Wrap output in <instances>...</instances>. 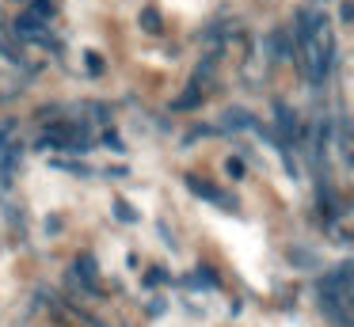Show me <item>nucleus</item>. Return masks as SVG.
I'll return each mask as SVG.
<instances>
[{"mask_svg": "<svg viewBox=\"0 0 354 327\" xmlns=\"http://www.w3.org/2000/svg\"><path fill=\"white\" fill-rule=\"evenodd\" d=\"M187 187H191V194L209 198V202H217V205H225V209H232V202H229V198H225L217 187H209V183H202V179H194V175H187Z\"/></svg>", "mask_w": 354, "mask_h": 327, "instance_id": "nucleus-1", "label": "nucleus"}, {"mask_svg": "<svg viewBox=\"0 0 354 327\" xmlns=\"http://www.w3.org/2000/svg\"><path fill=\"white\" fill-rule=\"evenodd\" d=\"M141 27H145L149 35H160V15H156V8H145V12H141Z\"/></svg>", "mask_w": 354, "mask_h": 327, "instance_id": "nucleus-2", "label": "nucleus"}, {"mask_svg": "<svg viewBox=\"0 0 354 327\" xmlns=\"http://www.w3.org/2000/svg\"><path fill=\"white\" fill-rule=\"evenodd\" d=\"M194 103H198V91H187V95H183V99H179V103H176V106H194Z\"/></svg>", "mask_w": 354, "mask_h": 327, "instance_id": "nucleus-3", "label": "nucleus"}, {"mask_svg": "<svg viewBox=\"0 0 354 327\" xmlns=\"http://www.w3.org/2000/svg\"><path fill=\"white\" fill-rule=\"evenodd\" d=\"M229 175H232V179H240V175H244V164H240V160H229Z\"/></svg>", "mask_w": 354, "mask_h": 327, "instance_id": "nucleus-4", "label": "nucleus"}, {"mask_svg": "<svg viewBox=\"0 0 354 327\" xmlns=\"http://www.w3.org/2000/svg\"><path fill=\"white\" fill-rule=\"evenodd\" d=\"M88 68H92V73H100V68H103V61H100V53H88Z\"/></svg>", "mask_w": 354, "mask_h": 327, "instance_id": "nucleus-5", "label": "nucleus"}, {"mask_svg": "<svg viewBox=\"0 0 354 327\" xmlns=\"http://www.w3.org/2000/svg\"><path fill=\"white\" fill-rule=\"evenodd\" d=\"M118 217H122V221H133V209H130L126 202H118Z\"/></svg>", "mask_w": 354, "mask_h": 327, "instance_id": "nucleus-6", "label": "nucleus"}]
</instances>
